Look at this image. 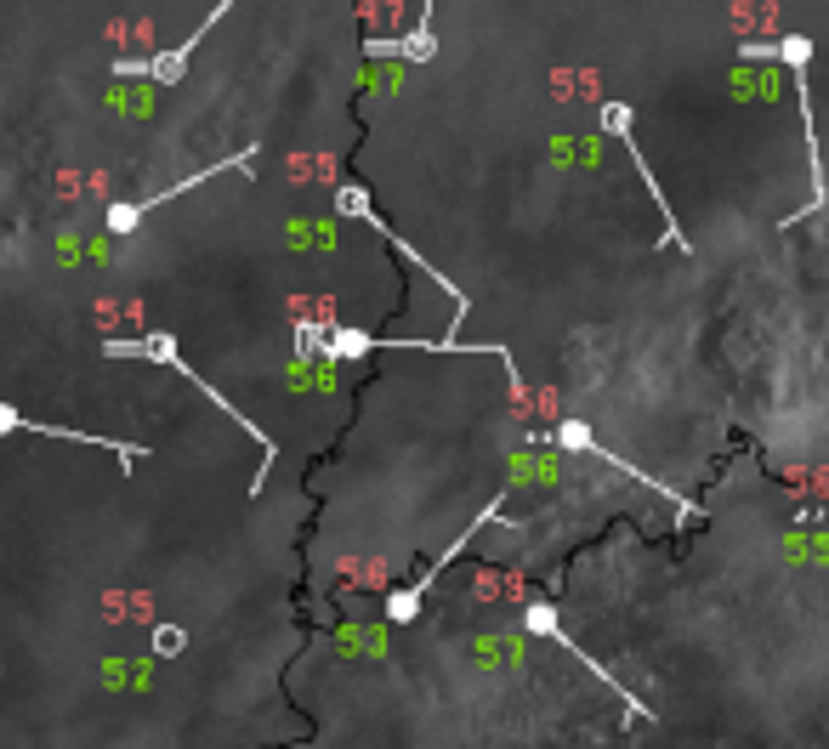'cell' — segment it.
I'll list each match as a JSON object with an SVG mask.
<instances>
[{
	"label": "cell",
	"instance_id": "10",
	"mask_svg": "<svg viewBox=\"0 0 829 749\" xmlns=\"http://www.w3.org/2000/svg\"><path fill=\"white\" fill-rule=\"evenodd\" d=\"M6 432H35V437H63V443H103L108 454H120V466L131 471V460H142V443H114V437H91V432H69V426H46V420H29V415H18V409H6L0 403V437Z\"/></svg>",
	"mask_w": 829,
	"mask_h": 749
},
{
	"label": "cell",
	"instance_id": "2",
	"mask_svg": "<svg viewBox=\"0 0 829 749\" xmlns=\"http://www.w3.org/2000/svg\"><path fill=\"white\" fill-rule=\"evenodd\" d=\"M103 352H108V358H154V364H171V369L182 375V381H194V386H199V398H211L228 420H239V426L250 432V443H262V466H256V477H250V494H262V488H267V471H273V460H279V443H267V432L256 426V420H245V409H233V403L222 398V392H216L211 381H199V369L177 352V341H171V335H165V330H148V335H131V341L108 335Z\"/></svg>",
	"mask_w": 829,
	"mask_h": 749
},
{
	"label": "cell",
	"instance_id": "3",
	"mask_svg": "<svg viewBox=\"0 0 829 749\" xmlns=\"http://www.w3.org/2000/svg\"><path fill=\"white\" fill-rule=\"evenodd\" d=\"M336 216H353V222H364V227H375V233H381V239L392 244V250H398V256H404V262H415L426 273V279L432 284H443V290H449V301H455V324H449V335H443V341H460V324H466V313H472V301L460 296V284H449L438 273V267L426 262L421 250H415V244L409 239H398V233H392L387 222H381V210L370 205V188H358V182H347V188H336Z\"/></svg>",
	"mask_w": 829,
	"mask_h": 749
},
{
	"label": "cell",
	"instance_id": "1",
	"mask_svg": "<svg viewBox=\"0 0 829 749\" xmlns=\"http://www.w3.org/2000/svg\"><path fill=\"white\" fill-rule=\"evenodd\" d=\"M818 52V40L812 35H784V40H744L739 46V63H761V57H778V63H790V80H795V103H801V125H807V176H812V199L795 216H784V227L807 222L818 210L829 205V176H824V154H818V125H812V91H807V63Z\"/></svg>",
	"mask_w": 829,
	"mask_h": 749
},
{
	"label": "cell",
	"instance_id": "7",
	"mask_svg": "<svg viewBox=\"0 0 829 749\" xmlns=\"http://www.w3.org/2000/svg\"><path fill=\"white\" fill-rule=\"evenodd\" d=\"M228 6H233V0L211 6V12H205V23H199L194 35L182 40V46H171V52H154V57H120V63H114V80H154V86H177L182 69H188V57L199 52V40L211 35V29H216L222 18H228Z\"/></svg>",
	"mask_w": 829,
	"mask_h": 749
},
{
	"label": "cell",
	"instance_id": "8",
	"mask_svg": "<svg viewBox=\"0 0 829 749\" xmlns=\"http://www.w3.org/2000/svg\"><path fill=\"white\" fill-rule=\"evenodd\" d=\"M500 511H506V494H500V500H494V506H483V511H477V517H472V528H466V534H460V540L449 545V551H443V557L432 562V568H426L421 579H409L404 591H392L387 602H381V613H387V625H409V619H415V613H421L426 591H432V579H438L443 568H449V562H455L460 551H466V540H472V534H477V528H483V523H500Z\"/></svg>",
	"mask_w": 829,
	"mask_h": 749
},
{
	"label": "cell",
	"instance_id": "6",
	"mask_svg": "<svg viewBox=\"0 0 829 749\" xmlns=\"http://www.w3.org/2000/svg\"><path fill=\"white\" fill-rule=\"evenodd\" d=\"M250 159H256V148H245V154H228L222 165H205V171L182 176V182H171V188L148 193V199H120V205H108V233H114V239L137 233V227H142V216H148L154 205H171V199H182L188 188H199V182H211V176H222V171H245V176H250Z\"/></svg>",
	"mask_w": 829,
	"mask_h": 749
},
{
	"label": "cell",
	"instance_id": "5",
	"mask_svg": "<svg viewBox=\"0 0 829 749\" xmlns=\"http://www.w3.org/2000/svg\"><path fill=\"white\" fill-rule=\"evenodd\" d=\"M551 443H557V449H563V454H591V460H602V466H614V471H625V477H636V483H642V488H653V494H665V500H671V506L682 511V517H693V511H699V506H693V500H688V494H676V488H665V483H659V477H648V471H636L631 460H619V454L608 449V443H602V437L591 432L585 420L563 415V420H557V426H551Z\"/></svg>",
	"mask_w": 829,
	"mask_h": 749
},
{
	"label": "cell",
	"instance_id": "9",
	"mask_svg": "<svg viewBox=\"0 0 829 749\" xmlns=\"http://www.w3.org/2000/svg\"><path fill=\"white\" fill-rule=\"evenodd\" d=\"M602 131H608V137H619L625 142V148H631V159H636V171H642V182H648V193H653V205H659V216H665V244H676V250H693V239L688 233H682V222H676L671 216V199H665V188H659V182H653V165L648 159H642V148H636V137H631V120H636V108L631 103H602Z\"/></svg>",
	"mask_w": 829,
	"mask_h": 749
},
{
	"label": "cell",
	"instance_id": "11",
	"mask_svg": "<svg viewBox=\"0 0 829 749\" xmlns=\"http://www.w3.org/2000/svg\"><path fill=\"white\" fill-rule=\"evenodd\" d=\"M432 6H438V0H426V6H421V18H415V29H409V35H392V40L370 35V40H364V57H404V63H426V57L438 52V35H432Z\"/></svg>",
	"mask_w": 829,
	"mask_h": 749
},
{
	"label": "cell",
	"instance_id": "4",
	"mask_svg": "<svg viewBox=\"0 0 829 749\" xmlns=\"http://www.w3.org/2000/svg\"><path fill=\"white\" fill-rule=\"evenodd\" d=\"M523 630H529V636H546L551 647H563L568 659H580L585 670H591V676H597L602 687H608V693H614L619 704H625V710L636 715V721H653V710H648V704H642V698H636V693H625V687H619V681H614V670H608V664H597V659H591V653H585V647H580V642H574V636H568V630H563V619H557V602H546V596H534L529 608H523Z\"/></svg>",
	"mask_w": 829,
	"mask_h": 749
}]
</instances>
